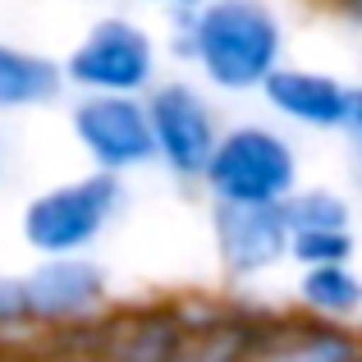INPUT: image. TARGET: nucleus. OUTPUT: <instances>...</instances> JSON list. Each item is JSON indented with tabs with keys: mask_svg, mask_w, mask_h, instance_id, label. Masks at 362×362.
<instances>
[{
	"mask_svg": "<svg viewBox=\"0 0 362 362\" xmlns=\"http://www.w3.org/2000/svg\"><path fill=\"white\" fill-rule=\"evenodd\" d=\"M211 206H284L298 193V151L271 124L225 129L202 179Z\"/></svg>",
	"mask_w": 362,
	"mask_h": 362,
	"instance_id": "f03ea898",
	"label": "nucleus"
},
{
	"mask_svg": "<svg viewBox=\"0 0 362 362\" xmlns=\"http://www.w3.org/2000/svg\"><path fill=\"white\" fill-rule=\"evenodd\" d=\"M175 18V51L188 55L216 92H262L284 64V23L266 0H206Z\"/></svg>",
	"mask_w": 362,
	"mask_h": 362,
	"instance_id": "f257e3e1",
	"label": "nucleus"
},
{
	"mask_svg": "<svg viewBox=\"0 0 362 362\" xmlns=\"http://www.w3.org/2000/svg\"><path fill=\"white\" fill-rule=\"evenodd\" d=\"M147 115L156 133V165H165L179 184H202L225 138L202 88H193L188 78H160L147 92Z\"/></svg>",
	"mask_w": 362,
	"mask_h": 362,
	"instance_id": "39448f33",
	"label": "nucleus"
},
{
	"mask_svg": "<svg viewBox=\"0 0 362 362\" xmlns=\"http://www.w3.org/2000/svg\"><path fill=\"white\" fill-rule=\"evenodd\" d=\"M64 60L23 51L14 42H0V115L5 110H37L64 97Z\"/></svg>",
	"mask_w": 362,
	"mask_h": 362,
	"instance_id": "9b49d317",
	"label": "nucleus"
},
{
	"mask_svg": "<svg viewBox=\"0 0 362 362\" xmlns=\"http://www.w3.org/2000/svg\"><path fill=\"white\" fill-rule=\"evenodd\" d=\"M124 202V184L115 175H78L64 184L46 188V193L28 197L23 216H18V234H23L28 252L37 257H88V247L110 230Z\"/></svg>",
	"mask_w": 362,
	"mask_h": 362,
	"instance_id": "7ed1b4c3",
	"label": "nucleus"
},
{
	"mask_svg": "<svg viewBox=\"0 0 362 362\" xmlns=\"http://www.w3.org/2000/svg\"><path fill=\"white\" fill-rule=\"evenodd\" d=\"M0 156H5V147H0Z\"/></svg>",
	"mask_w": 362,
	"mask_h": 362,
	"instance_id": "a211bd4d",
	"label": "nucleus"
},
{
	"mask_svg": "<svg viewBox=\"0 0 362 362\" xmlns=\"http://www.w3.org/2000/svg\"><path fill=\"white\" fill-rule=\"evenodd\" d=\"M344 133H349V142L358 147V156H362V88H354V101H349V124H344Z\"/></svg>",
	"mask_w": 362,
	"mask_h": 362,
	"instance_id": "dca6fc26",
	"label": "nucleus"
},
{
	"mask_svg": "<svg viewBox=\"0 0 362 362\" xmlns=\"http://www.w3.org/2000/svg\"><path fill=\"white\" fill-rule=\"evenodd\" d=\"M211 239L225 280L247 284L289 262L293 234L284 225V206H211Z\"/></svg>",
	"mask_w": 362,
	"mask_h": 362,
	"instance_id": "6e6552de",
	"label": "nucleus"
},
{
	"mask_svg": "<svg viewBox=\"0 0 362 362\" xmlns=\"http://www.w3.org/2000/svg\"><path fill=\"white\" fill-rule=\"evenodd\" d=\"M33 362H115L101 344H88V349H51V354L33 358Z\"/></svg>",
	"mask_w": 362,
	"mask_h": 362,
	"instance_id": "2eb2a0df",
	"label": "nucleus"
},
{
	"mask_svg": "<svg viewBox=\"0 0 362 362\" xmlns=\"http://www.w3.org/2000/svg\"><path fill=\"white\" fill-rule=\"evenodd\" d=\"M69 129L101 175H133L156 160L147 97H78L69 110Z\"/></svg>",
	"mask_w": 362,
	"mask_h": 362,
	"instance_id": "0eeeda50",
	"label": "nucleus"
},
{
	"mask_svg": "<svg viewBox=\"0 0 362 362\" xmlns=\"http://www.w3.org/2000/svg\"><path fill=\"white\" fill-rule=\"evenodd\" d=\"M147 5H156V9H170V14H188V9L206 5V0H147Z\"/></svg>",
	"mask_w": 362,
	"mask_h": 362,
	"instance_id": "f3484780",
	"label": "nucleus"
},
{
	"mask_svg": "<svg viewBox=\"0 0 362 362\" xmlns=\"http://www.w3.org/2000/svg\"><path fill=\"white\" fill-rule=\"evenodd\" d=\"M298 308H303V317L349 326L354 317H362V275L354 266H317V271H303Z\"/></svg>",
	"mask_w": 362,
	"mask_h": 362,
	"instance_id": "f8f14e48",
	"label": "nucleus"
},
{
	"mask_svg": "<svg viewBox=\"0 0 362 362\" xmlns=\"http://www.w3.org/2000/svg\"><path fill=\"white\" fill-rule=\"evenodd\" d=\"M160 46L138 18L106 14L64 55V78L78 97H147L156 88Z\"/></svg>",
	"mask_w": 362,
	"mask_h": 362,
	"instance_id": "20e7f679",
	"label": "nucleus"
},
{
	"mask_svg": "<svg viewBox=\"0 0 362 362\" xmlns=\"http://www.w3.org/2000/svg\"><path fill=\"white\" fill-rule=\"evenodd\" d=\"M266 106L280 119L298 124V129L312 133H344L349 124V101H354V88L344 78L326 69H308V64H280L271 74V83L262 88Z\"/></svg>",
	"mask_w": 362,
	"mask_h": 362,
	"instance_id": "1a4fd4ad",
	"label": "nucleus"
},
{
	"mask_svg": "<svg viewBox=\"0 0 362 362\" xmlns=\"http://www.w3.org/2000/svg\"><path fill=\"white\" fill-rule=\"evenodd\" d=\"M243 362H362V339L349 326L317 317H284L252 326Z\"/></svg>",
	"mask_w": 362,
	"mask_h": 362,
	"instance_id": "9d476101",
	"label": "nucleus"
},
{
	"mask_svg": "<svg viewBox=\"0 0 362 362\" xmlns=\"http://www.w3.org/2000/svg\"><path fill=\"white\" fill-rule=\"evenodd\" d=\"M284 225L289 234H312V230H354V202L335 188H298L284 202Z\"/></svg>",
	"mask_w": 362,
	"mask_h": 362,
	"instance_id": "ddd939ff",
	"label": "nucleus"
},
{
	"mask_svg": "<svg viewBox=\"0 0 362 362\" xmlns=\"http://www.w3.org/2000/svg\"><path fill=\"white\" fill-rule=\"evenodd\" d=\"M354 230H312V234H293L289 239V262L303 271L317 266H349L354 262Z\"/></svg>",
	"mask_w": 362,
	"mask_h": 362,
	"instance_id": "4468645a",
	"label": "nucleus"
},
{
	"mask_svg": "<svg viewBox=\"0 0 362 362\" xmlns=\"http://www.w3.org/2000/svg\"><path fill=\"white\" fill-rule=\"evenodd\" d=\"M18 284L28 330H88L110 312V280L88 257H42Z\"/></svg>",
	"mask_w": 362,
	"mask_h": 362,
	"instance_id": "423d86ee",
	"label": "nucleus"
}]
</instances>
